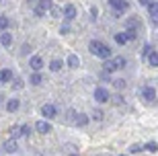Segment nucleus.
Instances as JSON below:
<instances>
[{"label":"nucleus","mask_w":158,"mask_h":156,"mask_svg":"<svg viewBox=\"0 0 158 156\" xmlns=\"http://www.w3.org/2000/svg\"><path fill=\"white\" fill-rule=\"evenodd\" d=\"M2 2H4V0H0V4H2Z\"/></svg>","instance_id":"nucleus-37"},{"label":"nucleus","mask_w":158,"mask_h":156,"mask_svg":"<svg viewBox=\"0 0 158 156\" xmlns=\"http://www.w3.org/2000/svg\"><path fill=\"white\" fill-rule=\"evenodd\" d=\"M0 154H2V148H0Z\"/></svg>","instance_id":"nucleus-38"},{"label":"nucleus","mask_w":158,"mask_h":156,"mask_svg":"<svg viewBox=\"0 0 158 156\" xmlns=\"http://www.w3.org/2000/svg\"><path fill=\"white\" fill-rule=\"evenodd\" d=\"M144 148H146V150H150V152H156V150H158V146H156V142H148V144L144 146Z\"/></svg>","instance_id":"nucleus-32"},{"label":"nucleus","mask_w":158,"mask_h":156,"mask_svg":"<svg viewBox=\"0 0 158 156\" xmlns=\"http://www.w3.org/2000/svg\"><path fill=\"white\" fill-rule=\"evenodd\" d=\"M148 8V15H150V21H152V25H156V17H158V2L156 0H152L150 4L146 6Z\"/></svg>","instance_id":"nucleus-9"},{"label":"nucleus","mask_w":158,"mask_h":156,"mask_svg":"<svg viewBox=\"0 0 158 156\" xmlns=\"http://www.w3.org/2000/svg\"><path fill=\"white\" fill-rule=\"evenodd\" d=\"M21 138V125H12L10 127V140Z\"/></svg>","instance_id":"nucleus-24"},{"label":"nucleus","mask_w":158,"mask_h":156,"mask_svg":"<svg viewBox=\"0 0 158 156\" xmlns=\"http://www.w3.org/2000/svg\"><path fill=\"white\" fill-rule=\"evenodd\" d=\"M109 62L113 64V68H115V70H123V68H125V64H127L123 56H115V58H113V60H109Z\"/></svg>","instance_id":"nucleus-15"},{"label":"nucleus","mask_w":158,"mask_h":156,"mask_svg":"<svg viewBox=\"0 0 158 156\" xmlns=\"http://www.w3.org/2000/svg\"><path fill=\"white\" fill-rule=\"evenodd\" d=\"M107 2H109V6H111L113 11H117V12H123V11H127V8H129L127 0H107Z\"/></svg>","instance_id":"nucleus-6"},{"label":"nucleus","mask_w":158,"mask_h":156,"mask_svg":"<svg viewBox=\"0 0 158 156\" xmlns=\"http://www.w3.org/2000/svg\"><path fill=\"white\" fill-rule=\"evenodd\" d=\"M119 156H125V154H119Z\"/></svg>","instance_id":"nucleus-39"},{"label":"nucleus","mask_w":158,"mask_h":156,"mask_svg":"<svg viewBox=\"0 0 158 156\" xmlns=\"http://www.w3.org/2000/svg\"><path fill=\"white\" fill-rule=\"evenodd\" d=\"M88 52L93 53V56H97V58H101V60H109L111 58V47L105 45V43L99 41V39H93L90 43H88Z\"/></svg>","instance_id":"nucleus-1"},{"label":"nucleus","mask_w":158,"mask_h":156,"mask_svg":"<svg viewBox=\"0 0 158 156\" xmlns=\"http://www.w3.org/2000/svg\"><path fill=\"white\" fill-rule=\"evenodd\" d=\"M115 43H117V45H125V43H127L125 33H115Z\"/></svg>","instance_id":"nucleus-23"},{"label":"nucleus","mask_w":158,"mask_h":156,"mask_svg":"<svg viewBox=\"0 0 158 156\" xmlns=\"http://www.w3.org/2000/svg\"><path fill=\"white\" fill-rule=\"evenodd\" d=\"M35 129H37L39 133H49V132H52V123H49V121H43V119H41V121L35 123Z\"/></svg>","instance_id":"nucleus-12"},{"label":"nucleus","mask_w":158,"mask_h":156,"mask_svg":"<svg viewBox=\"0 0 158 156\" xmlns=\"http://www.w3.org/2000/svg\"><path fill=\"white\" fill-rule=\"evenodd\" d=\"M52 6H53V2H52V0H39V4H37V8H39L41 12H47L49 8H52Z\"/></svg>","instance_id":"nucleus-18"},{"label":"nucleus","mask_w":158,"mask_h":156,"mask_svg":"<svg viewBox=\"0 0 158 156\" xmlns=\"http://www.w3.org/2000/svg\"><path fill=\"white\" fill-rule=\"evenodd\" d=\"M60 33H62V35H68V33H70V23H68V21H66V23H62Z\"/></svg>","instance_id":"nucleus-27"},{"label":"nucleus","mask_w":158,"mask_h":156,"mask_svg":"<svg viewBox=\"0 0 158 156\" xmlns=\"http://www.w3.org/2000/svg\"><path fill=\"white\" fill-rule=\"evenodd\" d=\"M140 97L146 101V103H154V99H156V91L152 86H144L140 91Z\"/></svg>","instance_id":"nucleus-4"},{"label":"nucleus","mask_w":158,"mask_h":156,"mask_svg":"<svg viewBox=\"0 0 158 156\" xmlns=\"http://www.w3.org/2000/svg\"><path fill=\"white\" fill-rule=\"evenodd\" d=\"M0 103H2V95H0Z\"/></svg>","instance_id":"nucleus-36"},{"label":"nucleus","mask_w":158,"mask_h":156,"mask_svg":"<svg viewBox=\"0 0 158 156\" xmlns=\"http://www.w3.org/2000/svg\"><path fill=\"white\" fill-rule=\"evenodd\" d=\"M94 101L97 103H109V99H111V95H109V91H107L105 86H97L94 88Z\"/></svg>","instance_id":"nucleus-2"},{"label":"nucleus","mask_w":158,"mask_h":156,"mask_svg":"<svg viewBox=\"0 0 158 156\" xmlns=\"http://www.w3.org/2000/svg\"><path fill=\"white\" fill-rule=\"evenodd\" d=\"M49 11H52V17H62V8H60V6H52V8H49Z\"/></svg>","instance_id":"nucleus-29"},{"label":"nucleus","mask_w":158,"mask_h":156,"mask_svg":"<svg viewBox=\"0 0 158 156\" xmlns=\"http://www.w3.org/2000/svg\"><path fill=\"white\" fill-rule=\"evenodd\" d=\"M19 107H21V101H19V99H8V101H6V111H8V113L19 111Z\"/></svg>","instance_id":"nucleus-14"},{"label":"nucleus","mask_w":158,"mask_h":156,"mask_svg":"<svg viewBox=\"0 0 158 156\" xmlns=\"http://www.w3.org/2000/svg\"><path fill=\"white\" fill-rule=\"evenodd\" d=\"M41 115L45 117V119H52V117H56V115H58V109H56V105L45 103L43 107H41Z\"/></svg>","instance_id":"nucleus-5"},{"label":"nucleus","mask_w":158,"mask_h":156,"mask_svg":"<svg viewBox=\"0 0 158 156\" xmlns=\"http://www.w3.org/2000/svg\"><path fill=\"white\" fill-rule=\"evenodd\" d=\"M62 68H64V62H62V60H52V62H49V70H52V72H60Z\"/></svg>","instance_id":"nucleus-19"},{"label":"nucleus","mask_w":158,"mask_h":156,"mask_svg":"<svg viewBox=\"0 0 158 156\" xmlns=\"http://www.w3.org/2000/svg\"><path fill=\"white\" fill-rule=\"evenodd\" d=\"M88 121H90V117H88L86 113H76V115H74V123H76V127H86Z\"/></svg>","instance_id":"nucleus-10"},{"label":"nucleus","mask_w":158,"mask_h":156,"mask_svg":"<svg viewBox=\"0 0 158 156\" xmlns=\"http://www.w3.org/2000/svg\"><path fill=\"white\" fill-rule=\"evenodd\" d=\"M152 49H154L152 43H146V45H144V49H142V58H146V56H148L150 52H152Z\"/></svg>","instance_id":"nucleus-28"},{"label":"nucleus","mask_w":158,"mask_h":156,"mask_svg":"<svg viewBox=\"0 0 158 156\" xmlns=\"http://www.w3.org/2000/svg\"><path fill=\"white\" fill-rule=\"evenodd\" d=\"M103 117H105L103 109H94V113H93V119H97V121H103Z\"/></svg>","instance_id":"nucleus-26"},{"label":"nucleus","mask_w":158,"mask_h":156,"mask_svg":"<svg viewBox=\"0 0 158 156\" xmlns=\"http://www.w3.org/2000/svg\"><path fill=\"white\" fill-rule=\"evenodd\" d=\"M146 58H148V64H150L152 68H156V66H158V53L154 52V49H152V52H150V53H148Z\"/></svg>","instance_id":"nucleus-21"},{"label":"nucleus","mask_w":158,"mask_h":156,"mask_svg":"<svg viewBox=\"0 0 158 156\" xmlns=\"http://www.w3.org/2000/svg\"><path fill=\"white\" fill-rule=\"evenodd\" d=\"M31 49H33V47H31L29 43H25V45H23V49H21V53H23V56H27V53H31Z\"/></svg>","instance_id":"nucleus-34"},{"label":"nucleus","mask_w":158,"mask_h":156,"mask_svg":"<svg viewBox=\"0 0 158 156\" xmlns=\"http://www.w3.org/2000/svg\"><path fill=\"white\" fill-rule=\"evenodd\" d=\"M90 19H93V21L99 19V8H97V6H90Z\"/></svg>","instance_id":"nucleus-30"},{"label":"nucleus","mask_w":158,"mask_h":156,"mask_svg":"<svg viewBox=\"0 0 158 156\" xmlns=\"http://www.w3.org/2000/svg\"><path fill=\"white\" fill-rule=\"evenodd\" d=\"M12 88H15V91L23 88V80H21V78H15V80H12Z\"/></svg>","instance_id":"nucleus-31"},{"label":"nucleus","mask_w":158,"mask_h":156,"mask_svg":"<svg viewBox=\"0 0 158 156\" xmlns=\"http://www.w3.org/2000/svg\"><path fill=\"white\" fill-rule=\"evenodd\" d=\"M31 133V127L29 125H21V136H29Z\"/></svg>","instance_id":"nucleus-33"},{"label":"nucleus","mask_w":158,"mask_h":156,"mask_svg":"<svg viewBox=\"0 0 158 156\" xmlns=\"http://www.w3.org/2000/svg\"><path fill=\"white\" fill-rule=\"evenodd\" d=\"M68 66H70V68H78V66H80V58H78L76 53L68 56Z\"/></svg>","instance_id":"nucleus-22"},{"label":"nucleus","mask_w":158,"mask_h":156,"mask_svg":"<svg viewBox=\"0 0 158 156\" xmlns=\"http://www.w3.org/2000/svg\"><path fill=\"white\" fill-rule=\"evenodd\" d=\"M17 150H19L17 140H6V142H4V146H2V152H8V154H15Z\"/></svg>","instance_id":"nucleus-11"},{"label":"nucleus","mask_w":158,"mask_h":156,"mask_svg":"<svg viewBox=\"0 0 158 156\" xmlns=\"http://www.w3.org/2000/svg\"><path fill=\"white\" fill-rule=\"evenodd\" d=\"M113 86L117 88V91H123L127 84H125V80H123V78H115V80H113Z\"/></svg>","instance_id":"nucleus-25"},{"label":"nucleus","mask_w":158,"mask_h":156,"mask_svg":"<svg viewBox=\"0 0 158 156\" xmlns=\"http://www.w3.org/2000/svg\"><path fill=\"white\" fill-rule=\"evenodd\" d=\"M12 80V70L10 68H2L0 70V84H6V82Z\"/></svg>","instance_id":"nucleus-13"},{"label":"nucleus","mask_w":158,"mask_h":156,"mask_svg":"<svg viewBox=\"0 0 158 156\" xmlns=\"http://www.w3.org/2000/svg\"><path fill=\"white\" fill-rule=\"evenodd\" d=\"M31 2H33V0H31Z\"/></svg>","instance_id":"nucleus-40"},{"label":"nucleus","mask_w":158,"mask_h":156,"mask_svg":"<svg viewBox=\"0 0 158 156\" xmlns=\"http://www.w3.org/2000/svg\"><path fill=\"white\" fill-rule=\"evenodd\" d=\"M29 66L33 68V72H41V70H43V58H41V56H31Z\"/></svg>","instance_id":"nucleus-8"},{"label":"nucleus","mask_w":158,"mask_h":156,"mask_svg":"<svg viewBox=\"0 0 158 156\" xmlns=\"http://www.w3.org/2000/svg\"><path fill=\"white\" fill-rule=\"evenodd\" d=\"M12 41H15V39H12V35L8 33V31H4V33L0 35V43H2V47H10Z\"/></svg>","instance_id":"nucleus-16"},{"label":"nucleus","mask_w":158,"mask_h":156,"mask_svg":"<svg viewBox=\"0 0 158 156\" xmlns=\"http://www.w3.org/2000/svg\"><path fill=\"white\" fill-rule=\"evenodd\" d=\"M8 27H10V19L6 17V15H0V31L4 33V31L8 29Z\"/></svg>","instance_id":"nucleus-20"},{"label":"nucleus","mask_w":158,"mask_h":156,"mask_svg":"<svg viewBox=\"0 0 158 156\" xmlns=\"http://www.w3.org/2000/svg\"><path fill=\"white\" fill-rule=\"evenodd\" d=\"M76 15H78V8L74 4H66L64 8H62V17H64L68 23H70V21H74V19H76Z\"/></svg>","instance_id":"nucleus-3"},{"label":"nucleus","mask_w":158,"mask_h":156,"mask_svg":"<svg viewBox=\"0 0 158 156\" xmlns=\"http://www.w3.org/2000/svg\"><path fill=\"white\" fill-rule=\"evenodd\" d=\"M29 82L33 84V86H39V84H43V74H39V72H33V74L29 76Z\"/></svg>","instance_id":"nucleus-17"},{"label":"nucleus","mask_w":158,"mask_h":156,"mask_svg":"<svg viewBox=\"0 0 158 156\" xmlns=\"http://www.w3.org/2000/svg\"><path fill=\"white\" fill-rule=\"evenodd\" d=\"M125 29L127 31H134V33H138V29H142V21L135 17H129L125 19Z\"/></svg>","instance_id":"nucleus-7"},{"label":"nucleus","mask_w":158,"mask_h":156,"mask_svg":"<svg viewBox=\"0 0 158 156\" xmlns=\"http://www.w3.org/2000/svg\"><path fill=\"white\" fill-rule=\"evenodd\" d=\"M138 2H140L142 6H148V4H150V2H152V0H138Z\"/></svg>","instance_id":"nucleus-35"}]
</instances>
